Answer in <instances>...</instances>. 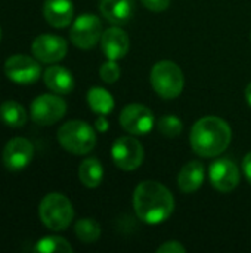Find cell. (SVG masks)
Masks as SVG:
<instances>
[{
    "label": "cell",
    "mask_w": 251,
    "mask_h": 253,
    "mask_svg": "<svg viewBox=\"0 0 251 253\" xmlns=\"http://www.w3.org/2000/svg\"><path fill=\"white\" fill-rule=\"evenodd\" d=\"M136 216L149 225H158L170 218L175 209L173 194L157 181L141 182L133 194Z\"/></svg>",
    "instance_id": "6da1fadb"
},
{
    "label": "cell",
    "mask_w": 251,
    "mask_h": 253,
    "mask_svg": "<svg viewBox=\"0 0 251 253\" xmlns=\"http://www.w3.org/2000/svg\"><path fill=\"white\" fill-rule=\"evenodd\" d=\"M232 130L226 120L207 116L200 119L191 130V147L200 157H217L231 144Z\"/></svg>",
    "instance_id": "7a4b0ae2"
},
{
    "label": "cell",
    "mask_w": 251,
    "mask_h": 253,
    "mask_svg": "<svg viewBox=\"0 0 251 253\" xmlns=\"http://www.w3.org/2000/svg\"><path fill=\"white\" fill-rule=\"evenodd\" d=\"M38 215L46 228L52 231L67 230L74 218V208L68 197L61 193H49L38 206Z\"/></svg>",
    "instance_id": "3957f363"
},
{
    "label": "cell",
    "mask_w": 251,
    "mask_h": 253,
    "mask_svg": "<svg viewBox=\"0 0 251 253\" xmlns=\"http://www.w3.org/2000/svg\"><path fill=\"white\" fill-rule=\"evenodd\" d=\"M58 141L68 153L83 156L95 148L96 133L89 123L83 120H70L59 127Z\"/></svg>",
    "instance_id": "277c9868"
},
{
    "label": "cell",
    "mask_w": 251,
    "mask_h": 253,
    "mask_svg": "<svg viewBox=\"0 0 251 253\" xmlns=\"http://www.w3.org/2000/svg\"><path fill=\"white\" fill-rule=\"evenodd\" d=\"M151 84L160 98L175 99L183 90V73L179 68V65L175 64L173 61H158L151 70Z\"/></svg>",
    "instance_id": "5b68a950"
},
{
    "label": "cell",
    "mask_w": 251,
    "mask_h": 253,
    "mask_svg": "<svg viewBox=\"0 0 251 253\" xmlns=\"http://www.w3.org/2000/svg\"><path fill=\"white\" fill-rule=\"evenodd\" d=\"M102 33L101 19L93 13H83L72 22L70 39L72 44L80 49H92L101 42Z\"/></svg>",
    "instance_id": "8992f818"
},
{
    "label": "cell",
    "mask_w": 251,
    "mask_h": 253,
    "mask_svg": "<svg viewBox=\"0 0 251 253\" xmlns=\"http://www.w3.org/2000/svg\"><path fill=\"white\" fill-rule=\"evenodd\" d=\"M30 113L33 122L41 126H50L59 122L65 113H67V104L65 101L58 96V95H50L44 93L37 96L31 105H30Z\"/></svg>",
    "instance_id": "52a82bcc"
},
{
    "label": "cell",
    "mask_w": 251,
    "mask_h": 253,
    "mask_svg": "<svg viewBox=\"0 0 251 253\" xmlns=\"http://www.w3.org/2000/svg\"><path fill=\"white\" fill-rule=\"evenodd\" d=\"M111 156L117 168L124 172L138 169L145 157L142 144L133 136H121L115 139L111 148Z\"/></svg>",
    "instance_id": "ba28073f"
},
{
    "label": "cell",
    "mask_w": 251,
    "mask_h": 253,
    "mask_svg": "<svg viewBox=\"0 0 251 253\" xmlns=\"http://www.w3.org/2000/svg\"><path fill=\"white\" fill-rule=\"evenodd\" d=\"M120 123L130 135H146L152 130L155 119L152 111L142 104H130L120 113Z\"/></svg>",
    "instance_id": "9c48e42d"
},
{
    "label": "cell",
    "mask_w": 251,
    "mask_h": 253,
    "mask_svg": "<svg viewBox=\"0 0 251 253\" xmlns=\"http://www.w3.org/2000/svg\"><path fill=\"white\" fill-rule=\"evenodd\" d=\"M4 73L9 80L18 84L36 83L41 76V67L38 61L27 55H13L4 62Z\"/></svg>",
    "instance_id": "30bf717a"
},
{
    "label": "cell",
    "mask_w": 251,
    "mask_h": 253,
    "mask_svg": "<svg viewBox=\"0 0 251 253\" xmlns=\"http://www.w3.org/2000/svg\"><path fill=\"white\" fill-rule=\"evenodd\" d=\"M209 178L213 188L220 193H231L240 184V170L229 159H216L209 169Z\"/></svg>",
    "instance_id": "8fae6325"
},
{
    "label": "cell",
    "mask_w": 251,
    "mask_h": 253,
    "mask_svg": "<svg viewBox=\"0 0 251 253\" xmlns=\"http://www.w3.org/2000/svg\"><path fill=\"white\" fill-rule=\"evenodd\" d=\"M68 50L67 42L61 36L40 34L31 44V52L37 61L44 64H55L65 58Z\"/></svg>",
    "instance_id": "7c38bea8"
},
{
    "label": "cell",
    "mask_w": 251,
    "mask_h": 253,
    "mask_svg": "<svg viewBox=\"0 0 251 253\" xmlns=\"http://www.w3.org/2000/svg\"><path fill=\"white\" fill-rule=\"evenodd\" d=\"M33 154H34V148L28 139L13 138L4 145L3 165L9 172H21L30 165Z\"/></svg>",
    "instance_id": "4fadbf2b"
},
{
    "label": "cell",
    "mask_w": 251,
    "mask_h": 253,
    "mask_svg": "<svg viewBox=\"0 0 251 253\" xmlns=\"http://www.w3.org/2000/svg\"><path fill=\"white\" fill-rule=\"evenodd\" d=\"M101 47L108 59L117 61L127 55L130 47V40L124 30H121L120 27H111L102 33Z\"/></svg>",
    "instance_id": "5bb4252c"
},
{
    "label": "cell",
    "mask_w": 251,
    "mask_h": 253,
    "mask_svg": "<svg viewBox=\"0 0 251 253\" xmlns=\"http://www.w3.org/2000/svg\"><path fill=\"white\" fill-rule=\"evenodd\" d=\"M43 15L52 27L64 28L72 22L74 6L71 0H46L43 4Z\"/></svg>",
    "instance_id": "9a60e30c"
},
{
    "label": "cell",
    "mask_w": 251,
    "mask_h": 253,
    "mask_svg": "<svg viewBox=\"0 0 251 253\" xmlns=\"http://www.w3.org/2000/svg\"><path fill=\"white\" fill-rule=\"evenodd\" d=\"M43 80H44L46 86L58 95L71 93L74 90V84H75L71 71L61 65H52V67L46 68V71L43 74Z\"/></svg>",
    "instance_id": "2e32d148"
},
{
    "label": "cell",
    "mask_w": 251,
    "mask_h": 253,
    "mask_svg": "<svg viewBox=\"0 0 251 253\" xmlns=\"http://www.w3.org/2000/svg\"><path fill=\"white\" fill-rule=\"evenodd\" d=\"M99 10L111 24L123 25L133 15V0H99Z\"/></svg>",
    "instance_id": "e0dca14e"
},
{
    "label": "cell",
    "mask_w": 251,
    "mask_h": 253,
    "mask_svg": "<svg viewBox=\"0 0 251 253\" xmlns=\"http://www.w3.org/2000/svg\"><path fill=\"white\" fill-rule=\"evenodd\" d=\"M204 182V165L200 160L186 163L178 175V187L182 193L191 194Z\"/></svg>",
    "instance_id": "ac0fdd59"
},
{
    "label": "cell",
    "mask_w": 251,
    "mask_h": 253,
    "mask_svg": "<svg viewBox=\"0 0 251 253\" xmlns=\"http://www.w3.org/2000/svg\"><path fill=\"white\" fill-rule=\"evenodd\" d=\"M78 178L87 188H96L104 179V168L96 157L84 159L78 168Z\"/></svg>",
    "instance_id": "d6986e66"
},
{
    "label": "cell",
    "mask_w": 251,
    "mask_h": 253,
    "mask_svg": "<svg viewBox=\"0 0 251 253\" xmlns=\"http://www.w3.org/2000/svg\"><path fill=\"white\" fill-rule=\"evenodd\" d=\"M87 104H89V107L92 108L93 113L102 114V116H107V114L112 113V110L115 107L112 95L107 89L99 87V86H93L87 92Z\"/></svg>",
    "instance_id": "ffe728a7"
},
{
    "label": "cell",
    "mask_w": 251,
    "mask_h": 253,
    "mask_svg": "<svg viewBox=\"0 0 251 253\" xmlns=\"http://www.w3.org/2000/svg\"><path fill=\"white\" fill-rule=\"evenodd\" d=\"M0 119L4 125L10 127H22L27 123V111L16 101H4L0 105Z\"/></svg>",
    "instance_id": "44dd1931"
},
{
    "label": "cell",
    "mask_w": 251,
    "mask_h": 253,
    "mask_svg": "<svg viewBox=\"0 0 251 253\" xmlns=\"http://www.w3.org/2000/svg\"><path fill=\"white\" fill-rule=\"evenodd\" d=\"M34 251L41 253H71L72 246L64 237L46 236L37 242V245L34 246Z\"/></svg>",
    "instance_id": "7402d4cb"
},
{
    "label": "cell",
    "mask_w": 251,
    "mask_h": 253,
    "mask_svg": "<svg viewBox=\"0 0 251 253\" xmlns=\"http://www.w3.org/2000/svg\"><path fill=\"white\" fill-rule=\"evenodd\" d=\"M74 231H75V236L78 237V240L83 243H95L101 236L99 224L90 218H84V219L77 221Z\"/></svg>",
    "instance_id": "603a6c76"
},
{
    "label": "cell",
    "mask_w": 251,
    "mask_h": 253,
    "mask_svg": "<svg viewBox=\"0 0 251 253\" xmlns=\"http://www.w3.org/2000/svg\"><path fill=\"white\" fill-rule=\"evenodd\" d=\"M157 129L166 138H176L180 135L183 125L182 120L176 116H163L157 122Z\"/></svg>",
    "instance_id": "cb8c5ba5"
},
{
    "label": "cell",
    "mask_w": 251,
    "mask_h": 253,
    "mask_svg": "<svg viewBox=\"0 0 251 253\" xmlns=\"http://www.w3.org/2000/svg\"><path fill=\"white\" fill-rule=\"evenodd\" d=\"M121 70L114 59H108L99 68V76L105 83H115L120 79Z\"/></svg>",
    "instance_id": "d4e9b609"
},
{
    "label": "cell",
    "mask_w": 251,
    "mask_h": 253,
    "mask_svg": "<svg viewBox=\"0 0 251 253\" xmlns=\"http://www.w3.org/2000/svg\"><path fill=\"white\" fill-rule=\"evenodd\" d=\"M158 253H185L186 252V248L176 242V240H170V242H166L163 243L158 249H157Z\"/></svg>",
    "instance_id": "484cf974"
},
{
    "label": "cell",
    "mask_w": 251,
    "mask_h": 253,
    "mask_svg": "<svg viewBox=\"0 0 251 253\" xmlns=\"http://www.w3.org/2000/svg\"><path fill=\"white\" fill-rule=\"evenodd\" d=\"M143 6L152 12H163L170 6V0H141Z\"/></svg>",
    "instance_id": "4316f807"
},
{
    "label": "cell",
    "mask_w": 251,
    "mask_h": 253,
    "mask_svg": "<svg viewBox=\"0 0 251 253\" xmlns=\"http://www.w3.org/2000/svg\"><path fill=\"white\" fill-rule=\"evenodd\" d=\"M243 170L244 175L247 178V181L251 184V151L246 154V157L243 159Z\"/></svg>",
    "instance_id": "83f0119b"
},
{
    "label": "cell",
    "mask_w": 251,
    "mask_h": 253,
    "mask_svg": "<svg viewBox=\"0 0 251 253\" xmlns=\"http://www.w3.org/2000/svg\"><path fill=\"white\" fill-rule=\"evenodd\" d=\"M95 126H96V130H99V132H107L109 129V125H108L105 116H102V114H98V119H96V125Z\"/></svg>",
    "instance_id": "f1b7e54d"
},
{
    "label": "cell",
    "mask_w": 251,
    "mask_h": 253,
    "mask_svg": "<svg viewBox=\"0 0 251 253\" xmlns=\"http://www.w3.org/2000/svg\"><path fill=\"white\" fill-rule=\"evenodd\" d=\"M246 99H247V104L251 107V83H249V86L246 89Z\"/></svg>",
    "instance_id": "f546056e"
},
{
    "label": "cell",
    "mask_w": 251,
    "mask_h": 253,
    "mask_svg": "<svg viewBox=\"0 0 251 253\" xmlns=\"http://www.w3.org/2000/svg\"><path fill=\"white\" fill-rule=\"evenodd\" d=\"M0 40H1V28H0Z\"/></svg>",
    "instance_id": "4dcf8cb0"
}]
</instances>
